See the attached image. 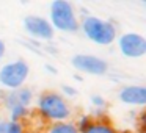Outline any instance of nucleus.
I'll return each instance as SVG.
<instances>
[{
  "mask_svg": "<svg viewBox=\"0 0 146 133\" xmlns=\"http://www.w3.org/2000/svg\"><path fill=\"white\" fill-rule=\"evenodd\" d=\"M5 52H7V45H5V41H2V39H0V60L3 58Z\"/></svg>",
  "mask_w": 146,
  "mask_h": 133,
  "instance_id": "obj_17",
  "label": "nucleus"
},
{
  "mask_svg": "<svg viewBox=\"0 0 146 133\" xmlns=\"http://www.w3.org/2000/svg\"><path fill=\"white\" fill-rule=\"evenodd\" d=\"M33 100V92L30 91L29 88H19V89H14V91H10L7 95L3 97V103L5 108L8 111L14 107H25L29 108V105L32 103Z\"/></svg>",
  "mask_w": 146,
  "mask_h": 133,
  "instance_id": "obj_9",
  "label": "nucleus"
},
{
  "mask_svg": "<svg viewBox=\"0 0 146 133\" xmlns=\"http://www.w3.org/2000/svg\"><path fill=\"white\" fill-rule=\"evenodd\" d=\"M71 64L76 67L77 70L83 74H90V75H104L108 70V64L105 60L96 57V55H74L71 58Z\"/></svg>",
  "mask_w": 146,
  "mask_h": 133,
  "instance_id": "obj_6",
  "label": "nucleus"
},
{
  "mask_svg": "<svg viewBox=\"0 0 146 133\" xmlns=\"http://www.w3.org/2000/svg\"><path fill=\"white\" fill-rule=\"evenodd\" d=\"M118 49L126 58H141L146 55V39L138 33H124L118 38Z\"/></svg>",
  "mask_w": 146,
  "mask_h": 133,
  "instance_id": "obj_5",
  "label": "nucleus"
},
{
  "mask_svg": "<svg viewBox=\"0 0 146 133\" xmlns=\"http://www.w3.org/2000/svg\"><path fill=\"white\" fill-rule=\"evenodd\" d=\"M118 97L123 103L126 105H137V107H143L146 103V88L138 85H130L123 88L118 92Z\"/></svg>",
  "mask_w": 146,
  "mask_h": 133,
  "instance_id": "obj_8",
  "label": "nucleus"
},
{
  "mask_svg": "<svg viewBox=\"0 0 146 133\" xmlns=\"http://www.w3.org/2000/svg\"><path fill=\"white\" fill-rule=\"evenodd\" d=\"M85 36L98 45H110L116 39V27L110 20L101 19L96 16H88L80 24Z\"/></svg>",
  "mask_w": 146,
  "mask_h": 133,
  "instance_id": "obj_2",
  "label": "nucleus"
},
{
  "mask_svg": "<svg viewBox=\"0 0 146 133\" xmlns=\"http://www.w3.org/2000/svg\"><path fill=\"white\" fill-rule=\"evenodd\" d=\"M27 116H29V108H25V107H14L10 110V120L21 122V120H24Z\"/></svg>",
  "mask_w": 146,
  "mask_h": 133,
  "instance_id": "obj_13",
  "label": "nucleus"
},
{
  "mask_svg": "<svg viewBox=\"0 0 146 133\" xmlns=\"http://www.w3.org/2000/svg\"><path fill=\"white\" fill-rule=\"evenodd\" d=\"M91 103L94 105L96 108H104L105 107V100L101 97V95H91Z\"/></svg>",
  "mask_w": 146,
  "mask_h": 133,
  "instance_id": "obj_15",
  "label": "nucleus"
},
{
  "mask_svg": "<svg viewBox=\"0 0 146 133\" xmlns=\"http://www.w3.org/2000/svg\"><path fill=\"white\" fill-rule=\"evenodd\" d=\"M82 133H118V130L110 122L102 119H93V122L88 125V128Z\"/></svg>",
  "mask_w": 146,
  "mask_h": 133,
  "instance_id": "obj_10",
  "label": "nucleus"
},
{
  "mask_svg": "<svg viewBox=\"0 0 146 133\" xmlns=\"http://www.w3.org/2000/svg\"><path fill=\"white\" fill-rule=\"evenodd\" d=\"M91 122H93V117H91V116H82L79 120H77V124H74V125H76L77 132H79V133H82L83 130H86V128H88V125H90Z\"/></svg>",
  "mask_w": 146,
  "mask_h": 133,
  "instance_id": "obj_14",
  "label": "nucleus"
},
{
  "mask_svg": "<svg viewBox=\"0 0 146 133\" xmlns=\"http://www.w3.org/2000/svg\"><path fill=\"white\" fill-rule=\"evenodd\" d=\"M29 74H30V67L24 60L7 63L0 67V85L10 89V91L19 89L24 86Z\"/></svg>",
  "mask_w": 146,
  "mask_h": 133,
  "instance_id": "obj_4",
  "label": "nucleus"
},
{
  "mask_svg": "<svg viewBox=\"0 0 146 133\" xmlns=\"http://www.w3.org/2000/svg\"><path fill=\"white\" fill-rule=\"evenodd\" d=\"M50 25L54 30L74 33L80 28L74 7L66 0H55L50 5Z\"/></svg>",
  "mask_w": 146,
  "mask_h": 133,
  "instance_id": "obj_3",
  "label": "nucleus"
},
{
  "mask_svg": "<svg viewBox=\"0 0 146 133\" xmlns=\"http://www.w3.org/2000/svg\"><path fill=\"white\" fill-rule=\"evenodd\" d=\"M24 28H25V32L32 38L41 39V41H50L55 35L54 33L55 30L52 28L50 22L46 17L35 16V14L25 16V19H24Z\"/></svg>",
  "mask_w": 146,
  "mask_h": 133,
  "instance_id": "obj_7",
  "label": "nucleus"
},
{
  "mask_svg": "<svg viewBox=\"0 0 146 133\" xmlns=\"http://www.w3.org/2000/svg\"><path fill=\"white\" fill-rule=\"evenodd\" d=\"M38 113L52 122H64L71 116V108L66 99L55 91L42 92L38 99Z\"/></svg>",
  "mask_w": 146,
  "mask_h": 133,
  "instance_id": "obj_1",
  "label": "nucleus"
},
{
  "mask_svg": "<svg viewBox=\"0 0 146 133\" xmlns=\"http://www.w3.org/2000/svg\"><path fill=\"white\" fill-rule=\"evenodd\" d=\"M63 92H64L66 95H76V94H77V91L72 88V86H66V85L63 86Z\"/></svg>",
  "mask_w": 146,
  "mask_h": 133,
  "instance_id": "obj_16",
  "label": "nucleus"
},
{
  "mask_svg": "<svg viewBox=\"0 0 146 133\" xmlns=\"http://www.w3.org/2000/svg\"><path fill=\"white\" fill-rule=\"evenodd\" d=\"M49 133H79L72 122H55L49 128Z\"/></svg>",
  "mask_w": 146,
  "mask_h": 133,
  "instance_id": "obj_12",
  "label": "nucleus"
},
{
  "mask_svg": "<svg viewBox=\"0 0 146 133\" xmlns=\"http://www.w3.org/2000/svg\"><path fill=\"white\" fill-rule=\"evenodd\" d=\"M0 133H24V125L16 120H0Z\"/></svg>",
  "mask_w": 146,
  "mask_h": 133,
  "instance_id": "obj_11",
  "label": "nucleus"
}]
</instances>
